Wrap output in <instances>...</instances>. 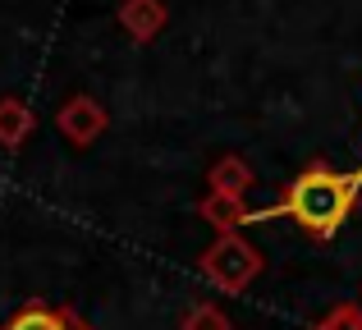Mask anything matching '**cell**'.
I'll return each mask as SVG.
<instances>
[{"label":"cell","mask_w":362,"mask_h":330,"mask_svg":"<svg viewBox=\"0 0 362 330\" xmlns=\"http://www.w3.org/2000/svg\"><path fill=\"white\" fill-rule=\"evenodd\" d=\"M358 193V175H335L326 165H312L308 175H298L289 184V197H284V211L312 234V239H330V234L344 225L349 206H354Z\"/></svg>","instance_id":"cell-1"},{"label":"cell","mask_w":362,"mask_h":330,"mask_svg":"<svg viewBox=\"0 0 362 330\" xmlns=\"http://www.w3.org/2000/svg\"><path fill=\"white\" fill-rule=\"evenodd\" d=\"M202 276L225 294H243L257 276H262V252L243 243L239 234H221L211 248L202 252Z\"/></svg>","instance_id":"cell-2"},{"label":"cell","mask_w":362,"mask_h":330,"mask_svg":"<svg viewBox=\"0 0 362 330\" xmlns=\"http://www.w3.org/2000/svg\"><path fill=\"white\" fill-rule=\"evenodd\" d=\"M5 330H88L69 307H23Z\"/></svg>","instance_id":"cell-3"},{"label":"cell","mask_w":362,"mask_h":330,"mask_svg":"<svg viewBox=\"0 0 362 330\" xmlns=\"http://www.w3.org/2000/svg\"><path fill=\"white\" fill-rule=\"evenodd\" d=\"M202 216L216 225L221 234H234V225H243V206H239V193H216L211 202L202 206Z\"/></svg>","instance_id":"cell-4"},{"label":"cell","mask_w":362,"mask_h":330,"mask_svg":"<svg viewBox=\"0 0 362 330\" xmlns=\"http://www.w3.org/2000/svg\"><path fill=\"white\" fill-rule=\"evenodd\" d=\"M179 326H184V330H234V326H230V317H225L216 303H197V307H188Z\"/></svg>","instance_id":"cell-5"},{"label":"cell","mask_w":362,"mask_h":330,"mask_svg":"<svg viewBox=\"0 0 362 330\" xmlns=\"http://www.w3.org/2000/svg\"><path fill=\"white\" fill-rule=\"evenodd\" d=\"M64 129H69L74 138H92L101 129V115H97V106H88V101H74L69 110H64Z\"/></svg>","instance_id":"cell-6"},{"label":"cell","mask_w":362,"mask_h":330,"mask_svg":"<svg viewBox=\"0 0 362 330\" xmlns=\"http://www.w3.org/2000/svg\"><path fill=\"white\" fill-rule=\"evenodd\" d=\"M211 184H216V193H243V188H247V175H243V165H221V170H216V175H211Z\"/></svg>","instance_id":"cell-7"},{"label":"cell","mask_w":362,"mask_h":330,"mask_svg":"<svg viewBox=\"0 0 362 330\" xmlns=\"http://www.w3.org/2000/svg\"><path fill=\"white\" fill-rule=\"evenodd\" d=\"M317 330H362V307L349 303V307H335V312L326 317Z\"/></svg>","instance_id":"cell-8"},{"label":"cell","mask_w":362,"mask_h":330,"mask_svg":"<svg viewBox=\"0 0 362 330\" xmlns=\"http://www.w3.org/2000/svg\"><path fill=\"white\" fill-rule=\"evenodd\" d=\"M23 134V115H18V106H0V138H14Z\"/></svg>","instance_id":"cell-9"}]
</instances>
